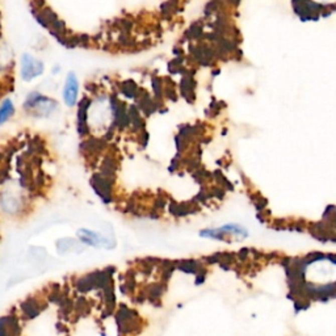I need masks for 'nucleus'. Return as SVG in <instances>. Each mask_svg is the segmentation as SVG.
<instances>
[{
    "label": "nucleus",
    "mask_w": 336,
    "mask_h": 336,
    "mask_svg": "<svg viewBox=\"0 0 336 336\" xmlns=\"http://www.w3.org/2000/svg\"><path fill=\"white\" fill-rule=\"evenodd\" d=\"M79 95V83L76 79V75L74 72H70L66 79L65 87H63V100H65L66 105L74 106L78 101Z\"/></svg>",
    "instance_id": "20e7f679"
},
{
    "label": "nucleus",
    "mask_w": 336,
    "mask_h": 336,
    "mask_svg": "<svg viewBox=\"0 0 336 336\" xmlns=\"http://www.w3.org/2000/svg\"><path fill=\"white\" fill-rule=\"evenodd\" d=\"M14 104L11 102V100H6L3 102V105L0 106V125L6 123V121H8V119L14 115Z\"/></svg>",
    "instance_id": "39448f33"
},
{
    "label": "nucleus",
    "mask_w": 336,
    "mask_h": 336,
    "mask_svg": "<svg viewBox=\"0 0 336 336\" xmlns=\"http://www.w3.org/2000/svg\"><path fill=\"white\" fill-rule=\"evenodd\" d=\"M299 276L306 281L314 294H327L333 290L336 281V260L326 256H318L302 265Z\"/></svg>",
    "instance_id": "f257e3e1"
},
{
    "label": "nucleus",
    "mask_w": 336,
    "mask_h": 336,
    "mask_svg": "<svg viewBox=\"0 0 336 336\" xmlns=\"http://www.w3.org/2000/svg\"><path fill=\"white\" fill-rule=\"evenodd\" d=\"M44 71V65L41 61H38L29 54L23 55L21 59V74L24 80H32L33 78L41 75Z\"/></svg>",
    "instance_id": "7ed1b4c3"
},
{
    "label": "nucleus",
    "mask_w": 336,
    "mask_h": 336,
    "mask_svg": "<svg viewBox=\"0 0 336 336\" xmlns=\"http://www.w3.org/2000/svg\"><path fill=\"white\" fill-rule=\"evenodd\" d=\"M202 237L218 239V241H230V239H245L248 235L247 230L239 225H226L214 230H205L201 233Z\"/></svg>",
    "instance_id": "f03ea898"
}]
</instances>
